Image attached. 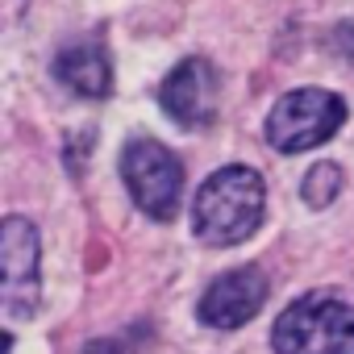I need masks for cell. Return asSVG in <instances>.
Instances as JSON below:
<instances>
[{
  "instance_id": "obj_7",
  "label": "cell",
  "mask_w": 354,
  "mask_h": 354,
  "mask_svg": "<svg viewBox=\"0 0 354 354\" xmlns=\"http://www.w3.org/2000/svg\"><path fill=\"white\" fill-rule=\"evenodd\" d=\"M267 292H271V279L259 271V267H238V271H225L221 279H213L196 304V317L213 329H242L246 321L259 317V308L267 304Z\"/></svg>"
},
{
  "instance_id": "obj_3",
  "label": "cell",
  "mask_w": 354,
  "mask_h": 354,
  "mask_svg": "<svg viewBox=\"0 0 354 354\" xmlns=\"http://www.w3.org/2000/svg\"><path fill=\"white\" fill-rule=\"evenodd\" d=\"M346 125V100L325 88H296L267 113V142L279 154H300L329 142Z\"/></svg>"
},
{
  "instance_id": "obj_2",
  "label": "cell",
  "mask_w": 354,
  "mask_h": 354,
  "mask_svg": "<svg viewBox=\"0 0 354 354\" xmlns=\"http://www.w3.org/2000/svg\"><path fill=\"white\" fill-rule=\"evenodd\" d=\"M271 346L275 354H354V304L308 292L275 317Z\"/></svg>"
},
{
  "instance_id": "obj_5",
  "label": "cell",
  "mask_w": 354,
  "mask_h": 354,
  "mask_svg": "<svg viewBox=\"0 0 354 354\" xmlns=\"http://www.w3.org/2000/svg\"><path fill=\"white\" fill-rule=\"evenodd\" d=\"M0 271H5L9 317H34L38 308V230L26 217H5V225H0Z\"/></svg>"
},
{
  "instance_id": "obj_6",
  "label": "cell",
  "mask_w": 354,
  "mask_h": 354,
  "mask_svg": "<svg viewBox=\"0 0 354 354\" xmlns=\"http://www.w3.org/2000/svg\"><path fill=\"white\" fill-rule=\"evenodd\" d=\"M217 71L209 59H184L175 67L162 88H158V100H162V113L171 121H180L184 129H209L213 117H217Z\"/></svg>"
},
{
  "instance_id": "obj_10",
  "label": "cell",
  "mask_w": 354,
  "mask_h": 354,
  "mask_svg": "<svg viewBox=\"0 0 354 354\" xmlns=\"http://www.w3.org/2000/svg\"><path fill=\"white\" fill-rule=\"evenodd\" d=\"M329 55L354 67V26H350V21H346V26H337V30L329 34Z\"/></svg>"
},
{
  "instance_id": "obj_8",
  "label": "cell",
  "mask_w": 354,
  "mask_h": 354,
  "mask_svg": "<svg viewBox=\"0 0 354 354\" xmlns=\"http://www.w3.org/2000/svg\"><path fill=\"white\" fill-rule=\"evenodd\" d=\"M55 75L75 96H88V100H104L113 92V63H109L104 46H96V42H71V46H63L55 55Z\"/></svg>"
},
{
  "instance_id": "obj_9",
  "label": "cell",
  "mask_w": 354,
  "mask_h": 354,
  "mask_svg": "<svg viewBox=\"0 0 354 354\" xmlns=\"http://www.w3.org/2000/svg\"><path fill=\"white\" fill-rule=\"evenodd\" d=\"M337 192H342V167H337V162H317V167L304 175V184H300V196H304V205H313V209L333 205Z\"/></svg>"
},
{
  "instance_id": "obj_4",
  "label": "cell",
  "mask_w": 354,
  "mask_h": 354,
  "mask_svg": "<svg viewBox=\"0 0 354 354\" xmlns=\"http://www.w3.org/2000/svg\"><path fill=\"white\" fill-rule=\"evenodd\" d=\"M121 180L133 196V205L154 217V221H171L180 213V196H184V162L175 158L162 142L154 138H133L121 150Z\"/></svg>"
},
{
  "instance_id": "obj_1",
  "label": "cell",
  "mask_w": 354,
  "mask_h": 354,
  "mask_svg": "<svg viewBox=\"0 0 354 354\" xmlns=\"http://www.w3.org/2000/svg\"><path fill=\"white\" fill-rule=\"evenodd\" d=\"M267 213V184L254 167H221L201 184L192 201V230L205 246H238L246 242Z\"/></svg>"
}]
</instances>
